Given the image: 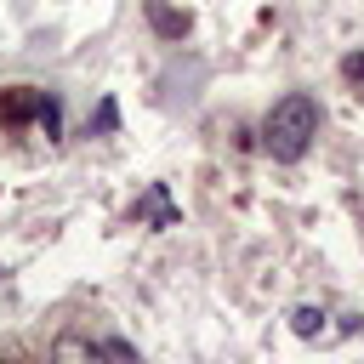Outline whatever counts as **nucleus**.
I'll list each match as a JSON object with an SVG mask.
<instances>
[{
    "label": "nucleus",
    "mask_w": 364,
    "mask_h": 364,
    "mask_svg": "<svg viewBox=\"0 0 364 364\" xmlns=\"http://www.w3.org/2000/svg\"><path fill=\"white\" fill-rule=\"evenodd\" d=\"M313 136H318V102L307 97V91H290V97H279L273 108H267V119H262V142H267V154L273 159H301L307 148H313Z\"/></svg>",
    "instance_id": "obj_1"
},
{
    "label": "nucleus",
    "mask_w": 364,
    "mask_h": 364,
    "mask_svg": "<svg viewBox=\"0 0 364 364\" xmlns=\"http://www.w3.org/2000/svg\"><path fill=\"white\" fill-rule=\"evenodd\" d=\"M51 364H108V347L102 341H85V336H57L51 341Z\"/></svg>",
    "instance_id": "obj_2"
},
{
    "label": "nucleus",
    "mask_w": 364,
    "mask_h": 364,
    "mask_svg": "<svg viewBox=\"0 0 364 364\" xmlns=\"http://www.w3.org/2000/svg\"><path fill=\"white\" fill-rule=\"evenodd\" d=\"M40 102H46V91H34V85H11V91L0 97V119H6V125L40 119Z\"/></svg>",
    "instance_id": "obj_3"
},
{
    "label": "nucleus",
    "mask_w": 364,
    "mask_h": 364,
    "mask_svg": "<svg viewBox=\"0 0 364 364\" xmlns=\"http://www.w3.org/2000/svg\"><path fill=\"white\" fill-rule=\"evenodd\" d=\"M290 330H296V336H318V330H324V313H318V307H296V313H290Z\"/></svg>",
    "instance_id": "obj_4"
},
{
    "label": "nucleus",
    "mask_w": 364,
    "mask_h": 364,
    "mask_svg": "<svg viewBox=\"0 0 364 364\" xmlns=\"http://www.w3.org/2000/svg\"><path fill=\"white\" fill-rule=\"evenodd\" d=\"M142 210H148V216H154L159 228H171V205H165V188H154V193L142 199Z\"/></svg>",
    "instance_id": "obj_5"
},
{
    "label": "nucleus",
    "mask_w": 364,
    "mask_h": 364,
    "mask_svg": "<svg viewBox=\"0 0 364 364\" xmlns=\"http://www.w3.org/2000/svg\"><path fill=\"white\" fill-rule=\"evenodd\" d=\"M154 23H159V34H182V28H188V17L165 11V6H154Z\"/></svg>",
    "instance_id": "obj_6"
},
{
    "label": "nucleus",
    "mask_w": 364,
    "mask_h": 364,
    "mask_svg": "<svg viewBox=\"0 0 364 364\" xmlns=\"http://www.w3.org/2000/svg\"><path fill=\"white\" fill-rule=\"evenodd\" d=\"M40 125H46V136H57V125H63V108H57V97H46V102H40Z\"/></svg>",
    "instance_id": "obj_7"
},
{
    "label": "nucleus",
    "mask_w": 364,
    "mask_h": 364,
    "mask_svg": "<svg viewBox=\"0 0 364 364\" xmlns=\"http://www.w3.org/2000/svg\"><path fill=\"white\" fill-rule=\"evenodd\" d=\"M341 74H347V80H364V51H353V57H341Z\"/></svg>",
    "instance_id": "obj_8"
},
{
    "label": "nucleus",
    "mask_w": 364,
    "mask_h": 364,
    "mask_svg": "<svg viewBox=\"0 0 364 364\" xmlns=\"http://www.w3.org/2000/svg\"><path fill=\"white\" fill-rule=\"evenodd\" d=\"M102 347H108V358H119V364H136V353H131L125 341H102Z\"/></svg>",
    "instance_id": "obj_9"
},
{
    "label": "nucleus",
    "mask_w": 364,
    "mask_h": 364,
    "mask_svg": "<svg viewBox=\"0 0 364 364\" xmlns=\"http://www.w3.org/2000/svg\"><path fill=\"white\" fill-rule=\"evenodd\" d=\"M0 364H11V358H0Z\"/></svg>",
    "instance_id": "obj_10"
}]
</instances>
